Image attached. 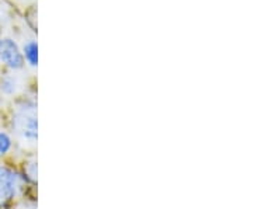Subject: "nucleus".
<instances>
[{
	"label": "nucleus",
	"instance_id": "4",
	"mask_svg": "<svg viewBox=\"0 0 253 209\" xmlns=\"http://www.w3.org/2000/svg\"><path fill=\"white\" fill-rule=\"evenodd\" d=\"M24 55H26L28 64L31 66H37L38 64V45L36 41H30L24 45Z\"/></svg>",
	"mask_w": 253,
	"mask_h": 209
},
{
	"label": "nucleus",
	"instance_id": "1",
	"mask_svg": "<svg viewBox=\"0 0 253 209\" xmlns=\"http://www.w3.org/2000/svg\"><path fill=\"white\" fill-rule=\"evenodd\" d=\"M13 125L17 129V132H20L26 139L36 140L38 125H37V117L36 112H34V107L20 109L16 114V117H14Z\"/></svg>",
	"mask_w": 253,
	"mask_h": 209
},
{
	"label": "nucleus",
	"instance_id": "5",
	"mask_svg": "<svg viewBox=\"0 0 253 209\" xmlns=\"http://www.w3.org/2000/svg\"><path fill=\"white\" fill-rule=\"evenodd\" d=\"M11 147V139L6 132H0V156H4Z\"/></svg>",
	"mask_w": 253,
	"mask_h": 209
},
{
	"label": "nucleus",
	"instance_id": "3",
	"mask_svg": "<svg viewBox=\"0 0 253 209\" xmlns=\"http://www.w3.org/2000/svg\"><path fill=\"white\" fill-rule=\"evenodd\" d=\"M17 175L9 167L0 166V207L6 205L16 195Z\"/></svg>",
	"mask_w": 253,
	"mask_h": 209
},
{
	"label": "nucleus",
	"instance_id": "2",
	"mask_svg": "<svg viewBox=\"0 0 253 209\" xmlns=\"http://www.w3.org/2000/svg\"><path fill=\"white\" fill-rule=\"evenodd\" d=\"M0 61L11 69L23 68V65H24L23 55L20 52L17 44L13 39H10V38L0 39Z\"/></svg>",
	"mask_w": 253,
	"mask_h": 209
},
{
	"label": "nucleus",
	"instance_id": "6",
	"mask_svg": "<svg viewBox=\"0 0 253 209\" xmlns=\"http://www.w3.org/2000/svg\"><path fill=\"white\" fill-rule=\"evenodd\" d=\"M1 90L4 91L6 94H11L13 91L16 90V82L11 77H6L1 83Z\"/></svg>",
	"mask_w": 253,
	"mask_h": 209
}]
</instances>
